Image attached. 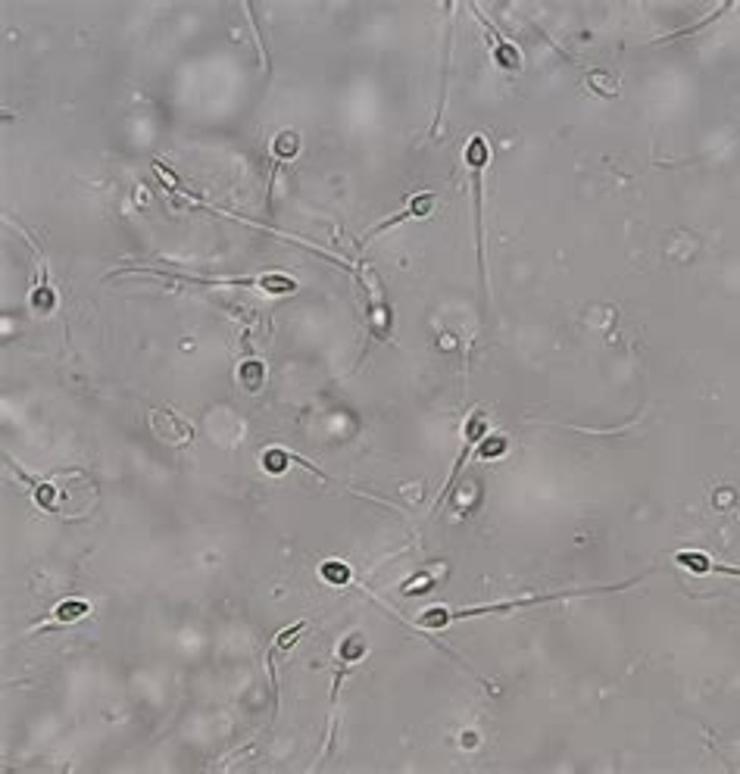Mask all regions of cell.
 <instances>
[{
    "instance_id": "1",
    "label": "cell",
    "mask_w": 740,
    "mask_h": 774,
    "mask_svg": "<svg viewBox=\"0 0 740 774\" xmlns=\"http://www.w3.org/2000/svg\"><path fill=\"white\" fill-rule=\"evenodd\" d=\"M151 424H153L156 437L169 447H181V444H188V440H194V428H191L185 419H178L172 409H153Z\"/></svg>"
},
{
    "instance_id": "2",
    "label": "cell",
    "mask_w": 740,
    "mask_h": 774,
    "mask_svg": "<svg viewBox=\"0 0 740 774\" xmlns=\"http://www.w3.org/2000/svg\"><path fill=\"white\" fill-rule=\"evenodd\" d=\"M431 200H435V194H419V197H410V203L403 206L400 213L397 215H390V219H381L375 228L369 231V235H365V240H372L378 235V231H385V228H390V225H400V222H406V219H415V215H425L428 210H431Z\"/></svg>"
},
{
    "instance_id": "3",
    "label": "cell",
    "mask_w": 740,
    "mask_h": 774,
    "mask_svg": "<svg viewBox=\"0 0 740 774\" xmlns=\"http://www.w3.org/2000/svg\"><path fill=\"white\" fill-rule=\"evenodd\" d=\"M485 25H487V31H490V35L497 38V63H500L503 69H512V72H515V69H519V66H522L519 47H512L510 41H506V38H503L500 31H497V29H494V25H490V22H485Z\"/></svg>"
},
{
    "instance_id": "4",
    "label": "cell",
    "mask_w": 740,
    "mask_h": 774,
    "mask_svg": "<svg viewBox=\"0 0 740 774\" xmlns=\"http://www.w3.org/2000/svg\"><path fill=\"white\" fill-rule=\"evenodd\" d=\"M85 612H88V603H81V599H69V603L56 606V621L69 624V621L81 618V615H85Z\"/></svg>"
},
{
    "instance_id": "5",
    "label": "cell",
    "mask_w": 740,
    "mask_h": 774,
    "mask_svg": "<svg viewBox=\"0 0 740 774\" xmlns=\"http://www.w3.org/2000/svg\"><path fill=\"white\" fill-rule=\"evenodd\" d=\"M322 578H325L328 584H347V581H350V569L340 562H325L322 565Z\"/></svg>"
}]
</instances>
